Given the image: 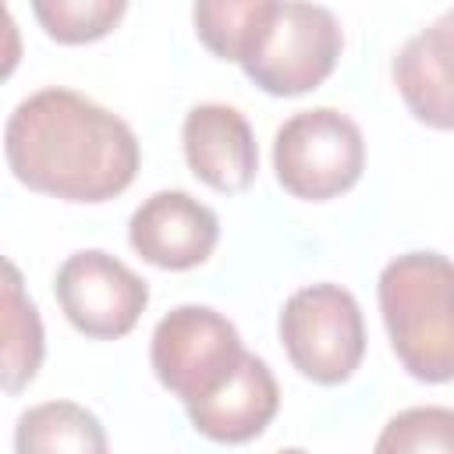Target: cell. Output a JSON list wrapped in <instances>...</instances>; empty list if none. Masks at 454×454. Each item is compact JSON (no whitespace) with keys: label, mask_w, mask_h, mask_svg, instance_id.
<instances>
[{"label":"cell","mask_w":454,"mask_h":454,"mask_svg":"<svg viewBox=\"0 0 454 454\" xmlns=\"http://www.w3.org/2000/svg\"><path fill=\"white\" fill-rule=\"evenodd\" d=\"M376 450H454V411L450 408H408L387 422L376 440Z\"/></svg>","instance_id":"16"},{"label":"cell","mask_w":454,"mask_h":454,"mask_svg":"<svg viewBox=\"0 0 454 454\" xmlns=\"http://www.w3.org/2000/svg\"><path fill=\"white\" fill-rule=\"evenodd\" d=\"M184 160L188 170L213 192L238 195L255 181L259 149L248 121L227 103H199L188 110L184 128Z\"/></svg>","instance_id":"9"},{"label":"cell","mask_w":454,"mask_h":454,"mask_svg":"<svg viewBox=\"0 0 454 454\" xmlns=\"http://www.w3.org/2000/svg\"><path fill=\"white\" fill-rule=\"evenodd\" d=\"M11 174L64 202H110L138 174V138L106 106L71 89H39L14 106L4 128Z\"/></svg>","instance_id":"1"},{"label":"cell","mask_w":454,"mask_h":454,"mask_svg":"<svg viewBox=\"0 0 454 454\" xmlns=\"http://www.w3.org/2000/svg\"><path fill=\"white\" fill-rule=\"evenodd\" d=\"M124 11L128 0H32L39 28L64 46H85L110 35Z\"/></svg>","instance_id":"15"},{"label":"cell","mask_w":454,"mask_h":454,"mask_svg":"<svg viewBox=\"0 0 454 454\" xmlns=\"http://www.w3.org/2000/svg\"><path fill=\"white\" fill-rule=\"evenodd\" d=\"M344 50L333 11L312 0H280L277 14L241 64V71L270 96H301L330 78Z\"/></svg>","instance_id":"5"},{"label":"cell","mask_w":454,"mask_h":454,"mask_svg":"<svg viewBox=\"0 0 454 454\" xmlns=\"http://www.w3.org/2000/svg\"><path fill=\"white\" fill-rule=\"evenodd\" d=\"M280 0H195L192 21L199 43L231 64H245L266 35Z\"/></svg>","instance_id":"14"},{"label":"cell","mask_w":454,"mask_h":454,"mask_svg":"<svg viewBox=\"0 0 454 454\" xmlns=\"http://www.w3.org/2000/svg\"><path fill=\"white\" fill-rule=\"evenodd\" d=\"M128 241L149 266L192 270L213 255L220 241V220L188 192H156L131 213Z\"/></svg>","instance_id":"8"},{"label":"cell","mask_w":454,"mask_h":454,"mask_svg":"<svg viewBox=\"0 0 454 454\" xmlns=\"http://www.w3.org/2000/svg\"><path fill=\"white\" fill-rule=\"evenodd\" d=\"M46 358V330L21 270L0 255V390L21 394Z\"/></svg>","instance_id":"12"},{"label":"cell","mask_w":454,"mask_h":454,"mask_svg":"<svg viewBox=\"0 0 454 454\" xmlns=\"http://www.w3.org/2000/svg\"><path fill=\"white\" fill-rule=\"evenodd\" d=\"M53 294L67 323L92 340L131 333L149 305V284L103 248L67 255L53 277Z\"/></svg>","instance_id":"7"},{"label":"cell","mask_w":454,"mask_h":454,"mask_svg":"<svg viewBox=\"0 0 454 454\" xmlns=\"http://www.w3.org/2000/svg\"><path fill=\"white\" fill-rule=\"evenodd\" d=\"M450 14H440L429 28L415 32L394 57V85L401 92V99L408 103V110L436 128V131H450L454 124V99H450Z\"/></svg>","instance_id":"11"},{"label":"cell","mask_w":454,"mask_h":454,"mask_svg":"<svg viewBox=\"0 0 454 454\" xmlns=\"http://www.w3.org/2000/svg\"><path fill=\"white\" fill-rule=\"evenodd\" d=\"M21 64V32L18 21L7 11V0H0V82H7Z\"/></svg>","instance_id":"17"},{"label":"cell","mask_w":454,"mask_h":454,"mask_svg":"<svg viewBox=\"0 0 454 454\" xmlns=\"http://www.w3.org/2000/svg\"><path fill=\"white\" fill-rule=\"evenodd\" d=\"M380 312L390 348L408 376L447 383L454 376V270L440 252H408L383 266Z\"/></svg>","instance_id":"2"},{"label":"cell","mask_w":454,"mask_h":454,"mask_svg":"<svg viewBox=\"0 0 454 454\" xmlns=\"http://www.w3.org/2000/svg\"><path fill=\"white\" fill-rule=\"evenodd\" d=\"M18 454H103L106 433L99 419L74 401H46L21 411L14 429Z\"/></svg>","instance_id":"13"},{"label":"cell","mask_w":454,"mask_h":454,"mask_svg":"<svg viewBox=\"0 0 454 454\" xmlns=\"http://www.w3.org/2000/svg\"><path fill=\"white\" fill-rule=\"evenodd\" d=\"M280 408V390L270 372V365L245 351L231 376L206 394L195 404H184L188 422L195 433H202L213 443H248L255 440L277 415Z\"/></svg>","instance_id":"10"},{"label":"cell","mask_w":454,"mask_h":454,"mask_svg":"<svg viewBox=\"0 0 454 454\" xmlns=\"http://www.w3.org/2000/svg\"><path fill=\"white\" fill-rule=\"evenodd\" d=\"M280 344L305 380L319 387L351 380L365 355V319L355 294L337 284L294 291L280 309Z\"/></svg>","instance_id":"4"},{"label":"cell","mask_w":454,"mask_h":454,"mask_svg":"<svg viewBox=\"0 0 454 454\" xmlns=\"http://www.w3.org/2000/svg\"><path fill=\"white\" fill-rule=\"evenodd\" d=\"M245 355L238 326L209 305H177L153 330V372L181 404L213 394Z\"/></svg>","instance_id":"6"},{"label":"cell","mask_w":454,"mask_h":454,"mask_svg":"<svg viewBox=\"0 0 454 454\" xmlns=\"http://www.w3.org/2000/svg\"><path fill=\"white\" fill-rule=\"evenodd\" d=\"M273 170L284 192L305 202H326L351 192L365 170L362 128L333 110L312 106L287 117L273 138Z\"/></svg>","instance_id":"3"}]
</instances>
